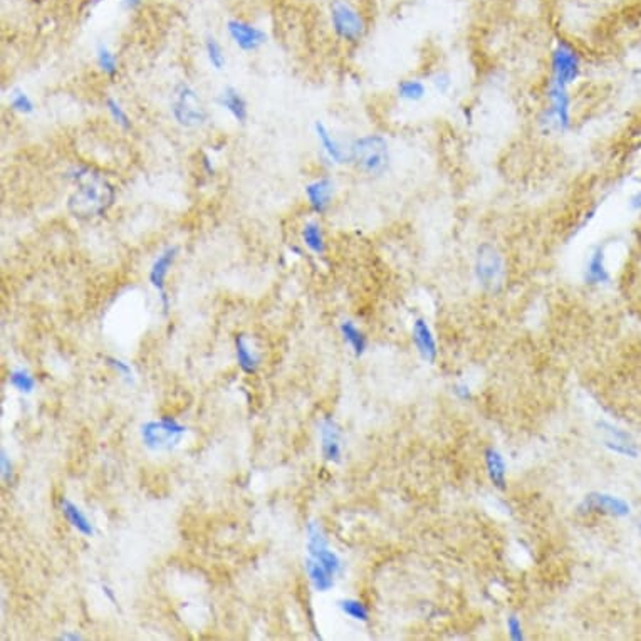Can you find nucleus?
Returning <instances> with one entry per match:
<instances>
[{
  "instance_id": "33",
  "label": "nucleus",
  "mask_w": 641,
  "mask_h": 641,
  "mask_svg": "<svg viewBox=\"0 0 641 641\" xmlns=\"http://www.w3.org/2000/svg\"><path fill=\"white\" fill-rule=\"evenodd\" d=\"M430 83H432L435 91L443 94V96L450 93L452 88H454V78H452V74L448 71H437L430 78Z\"/></svg>"
},
{
  "instance_id": "36",
  "label": "nucleus",
  "mask_w": 641,
  "mask_h": 641,
  "mask_svg": "<svg viewBox=\"0 0 641 641\" xmlns=\"http://www.w3.org/2000/svg\"><path fill=\"white\" fill-rule=\"evenodd\" d=\"M0 469H2V478L4 482H11L12 481V474H13V467L12 461L8 459L7 452L2 450V455H0Z\"/></svg>"
},
{
  "instance_id": "4",
  "label": "nucleus",
  "mask_w": 641,
  "mask_h": 641,
  "mask_svg": "<svg viewBox=\"0 0 641 641\" xmlns=\"http://www.w3.org/2000/svg\"><path fill=\"white\" fill-rule=\"evenodd\" d=\"M474 277L482 290L495 294L504 288L507 277V264L504 252L492 242L477 245L474 255Z\"/></svg>"
},
{
  "instance_id": "22",
  "label": "nucleus",
  "mask_w": 641,
  "mask_h": 641,
  "mask_svg": "<svg viewBox=\"0 0 641 641\" xmlns=\"http://www.w3.org/2000/svg\"><path fill=\"white\" fill-rule=\"evenodd\" d=\"M301 239L304 242V245L311 250L312 254L316 255H324L326 252V237H324V230H322L321 223L316 220L307 222L306 225L302 227L301 232Z\"/></svg>"
},
{
  "instance_id": "20",
  "label": "nucleus",
  "mask_w": 641,
  "mask_h": 641,
  "mask_svg": "<svg viewBox=\"0 0 641 641\" xmlns=\"http://www.w3.org/2000/svg\"><path fill=\"white\" fill-rule=\"evenodd\" d=\"M306 571L311 584L314 586L316 591L319 593H326L334 586V575H331L327 569L314 558H309L306 561Z\"/></svg>"
},
{
  "instance_id": "30",
  "label": "nucleus",
  "mask_w": 641,
  "mask_h": 641,
  "mask_svg": "<svg viewBox=\"0 0 641 641\" xmlns=\"http://www.w3.org/2000/svg\"><path fill=\"white\" fill-rule=\"evenodd\" d=\"M105 105H106V110H107V113L111 114V118H113V121L116 124H118V127H121L123 129H131V119H129V116L127 111H124V107L121 106V102L118 100H114V98H106V101H105Z\"/></svg>"
},
{
  "instance_id": "23",
  "label": "nucleus",
  "mask_w": 641,
  "mask_h": 641,
  "mask_svg": "<svg viewBox=\"0 0 641 641\" xmlns=\"http://www.w3.org/2000/svg\"><path fill=\"white\" fill-rule=\"evenodd\" d=\"M61 507H62V514L66 515L67 522H69L71 526L76 529V531L88 537L94 534L93 524L89 522V519L83 514V510H81L78 505L74 504V502H71L69 499H64L62 500Z\"/></svg>"
},
{
  "instance_id": "34",
  "label": "nucleus",
  "mask_w": 641,
  "mask_h": 641,
  "mask_svg": "<svg viewBox=\"0 0 641 641\" xmlns=\"http://www.w3.org/2000/svg\"><path fill=\"white\" fill-rule=\"evenodd\" d=\"M309 558L317 559V561H319L322 566H324L327 571L331 572V575L336 576L341 571L339 558L333 553V551H329L327 548L324 551H321V553H317L316 555H309Z\"/></svg>"
},
{
  "instance_id": "41",
  "label": "nucleus",
  "mask_w": 641,
  "mask_h": 641,
  "mask_svg": "<svg viewBox=\"0 0 641 641\" xmlns=\"http://www.w3.org/2000/svg\"><path fill=\"white\" fill-rule=\"evenodd\" d=\"M61 640H81L79 635H71V633H64L61 636Z\"/></svg>"
},
{
  "instance_id": "13",
  "label": "nucleus",
  "mask_w": 641,
  "mask_h": 641,
  "mask_svg": "<svg viewBox=\"0 0 641 641\" xmlns=\"http://www.w3.org/2000/svg\"><path fill=\"white\" fill-rule=\"evenodd\" d=\"M314 133L319 143L322 153L327 156V160L333 165H344L349 161V145L344 146L338 138L331 133V129L326 127L322 121L314 123Z\"/></svg>"
},
{
  "instance_id": "31",
  "label": "nucleus",
  "mask_w": 641,
  "mask_h": 641,
  "mask_svg": "<svg viewBox=\"0 0 641 641\" xmlns=\"http://www.w3.org/2000/svg\"><path fill=\"white\" fill-rule=\"evenodd\" d=\"M11 107L20 114H30V113H34V110H35L34 101L30 100L29 94H27L25 91H22V89H19V88L13 89L11 94Z\"/></svg>"
},
{
  "instance_id": "7",
  "label": "nucleus",
  "mask_w": 641,
  "mask_h": 641,
  "mask_svg": "<svg viewBox=\"0 0 641 641\" xmlns=\"http://www.w3.org/2000/svg\"><path fill=\"white\" fill-rule=\"evenodd\" d=\"M172 114L175 121L183 128L201 127L208 119L204 101L200 100L195 89L187 83H180L175 89Z\"/></svg>"
},
{
  "instance_id": "18",
  "label": "nucleus",
  "mask_w": 641,
  "mask_h": 641,
  "mask_svg": "<svg viewBox=\"0 0 641 641\" xmlns=\"http://www.w3.org/2000/svg\"><path fill=\"white\" fill-rule=\"evenodd\" d=\"M218 105H220L223 110H227L234 118L239 121V123H245L247 119V102H245L242 94L237 91L235 88L227 86L223 89L220 98H218Z\"/></svg>"
},
{
  "instance_id": "1",
  "label": "nucleus",
  "mask_w": 641,
  "mask_h": 641,
  "mask_svg": "<svg viewBox=\"0 0 641 641\" xmlns=\"http://www.w3.org/2000/svg\"><path fill=\"white\" fill-rule=\"evenodd\" d=\"M76 190L69 196L67 208L78 218L101 217L114 201V188L101 173L91 168H76L69 175Z\"/></svg>"
},
{
  "instance_id": "15",
  "label": "nucleus",
  "mask_w": 641,
  "mask_h": 641,
  "mask_svg": "<svg viewBox=\"0 0 641 641\" xmlns=\"http://www.w3.org/2000/svg\"><path fill=\"white\" fill-rule=\"evenodd\" d=\"M411 336H413V343L416 349H418L420 356L423 358L425 361L433 363L437 360L438 354V346H437V339H435V334L432 331V327L423 317H416L413 321V327H411Z\"/></svg>"
},
{
  "instance_id": "14",
  "label": "nucleus",
  "mask_w": 641,
  "mask_h": 641,
  "mask_svg": "<svg viewBox=\"0 0 641 641\" xmlns=\"http://www.w3.org/2000/svg\"><path fill=\"white\" fill-rule=\"evenodd\" d=\"M599 428H603L604 445H606L609 450L615 452L618 455L631 457V459H636V457L640 455V448L628 432H625V430L618 427H613V425L609 423H604V421L599 423Z\"/></svg>"
},
{
  "instance_id": "29",
  "label": "nucleus",
  "mask_w": 641,
  "mask_h": 641,
  "mask_svg": "<svg viewBox=\"0 0 641 641\" xmlns=\"http://www.w3.org/2000/svg\"><path fill=\"white\" fill-rule=\"evenodd\" d=\"M11 384L17 392L20 393H33L35 388V380L34 376L29 373V371L24 370V367H17L11 373Z\"/></svg>"
},
{
  "instance_id": "3",
  "label": "nucleus",
  "mask_w": 641,
  "mask_h": 641,
  "mask_svg": "<svg viewBox=\"0 0 641 641\" xmlns=\"http://www.w3.org/2000/svg\"><path fill=\"white\" fill-rule=\"evenodd\" d=\"M546 106L539 114V127L544 133L566 134L572 128V94L568 86L548 81Z\"/></svg>"
},
{
  "instance_id": "6",
  "label": "nucleus",
  "mask_w": 641,
  "mask_h": 641,
  "mask_svg": "<svg viewBox=\"0 0 641 641\" xmlns=\"http://www.w3.org/2000/svg\"><path fill=\"white\" fill-rule=\"evenodd\" d=\"M329 20L336 37L348 44H356L366 35V20L348 0H333L329 6Z\"/></svg>"
},
{
  "instance_id": "17",
  "label": "nucleus",
  "mask_w": 641,
  "mask_h": 641,
  "mask_svg": "<svg viewBox=\"0 0 641 641\" xmlns=\"http://www.w3.org/2000/svg\"><path fill=\"white\" fill-rule=\"evenodd\" d=\"M321 442L324 459L338 464L341 460V430L334 420L324 418L321 421Z\"/></svg>"
},
{
  "instance_id": "16",
  "label": "nucleus",
  "mask_w": 641,
  "mask_h": 641,
  "mask_svg": "<svg viewBox=\"0 0 641 641\" xmlns=\"http://www.w3.org/2000/svg\"><path fill=\"white\" fill-rule=\"evenodd\" d=\"M584 507L589 512H599L606 515H615V517H625L630 514V504L620 497L608 495V494H591L586 497Z\"/></svg>"
},
{
  "instance_id": "19",
  "label": "nucleus",
  "mask_w": 641,
  "mask_h": 641,
  "mask_svg": "<svg viewBox=\"0 0 641 641\" xmlns=\"http://www.w3.org/2000/svg\"><path fill=\"white\" fill-rule=\"evenodd\" d=\"M428 86L420 78H405L398 83L396 96L406 102H420L427 98Z\"/></svg>"
},
{
  "instance_id": "27",
  "label": "nucleus",
  "mask_w": 641,
  "mask_h": 641,
  "mask_svg": "<svg viewBox=\"0 0 641 641\" xmlns=\"http://www.w3.org/2000/svg\"><path fill=\"white\" fill-rule=\"evenodd\" d=\"M96 61L98 66H100L101 73H105L110 78L118 74V59H116L114 52L111 51L110 47L105 46V44H100L96 51Z\"/></svg>"
},
{
  "instance_id": "26",
  "label": "nucleus",
  "mask_w": 641,
  "mask_h": 641,
  "mask_svg": "<svg viewBox=\"0 0 641 641\" xmlns=\"http://www.w3.org/2000/svg\"><path fill=\"white\" fill-rule=\"evenodd\" d=\"M327 548V537L317 522L307 524V551L309 555H316Z\"/></svg>"
},
{
  "instance_id": "40",
  "label": "nucleus",
  "mask_w": 641,
  "mask_h": 641,
  "mask_svg": "<svg viewBox=\"0 0 641 641\" xmlns=\"http://www.w3.org/2000/svg\"><path fill=\"white\" fill-rule=\"evenodd\" d=\"M102 593H105L107 598L111 599V601H113L116 604V598H114V594H113V591H111L110 588H107V586H102Z\"/></svg>"
},
{
  "instance_id": "35",
  "label": "nucleus",
  "mask_w": 641,
  "mask_h": 641,
  "mask_svg": "<svg viewBox=\"0 0 641 641\" xmlns=\"http://www.w3.org/2000/svg\"><path fill=\"white\" fill-rule=\"evenodd\" d=\"M106 361L110 363V366H111V367H114V370L118 371V373H119L121 376H123L124 380L131 381V378H133V370H131V366L127 365V363H124V361L118 360V358H111V356H110V358H106Z\"/></svg>"
},
{
  "instance_id": "28",
  "label": "nucleus",
  "mask_w": 641,
  "mask_h": 641,
  "mask_svg": "<svg viewBox=\"0 0 641 641\" xmlns=\"http://www.w3.org/2000/svg\"><path fill=\"white\" fill-rule=\"evenodd\" d=\"M339 608H341V611L344 613V615L349 616L354 621L366 623L367 620H370V611H367V608L365 606V603H361L360 599H353V598L341 599Z\"/></svg>"
},
{
  "instance_id": "9",
  "label": "nucleus",
  "mask_w": 641,
  "mask_h": 641,
  "mask_svg": "<svg viewBox=\"0 0 641 641\" xmlns=\"http://www.w3.org/2000/svg\"><path fill=\"white\" fill-rule=\"evenodd\" d=\"M178 247L172 245L167 247L161 252L158 257L155 259L153 266L150 269V282L151 286L156 289V293L160 294L161 304H163L165 312L168 311V294H167V276L170 274V269L173 267L175 261H177Z\"/></svg>"
},
{
  "instance_id": "8",
  "label": "nucleus",
  "mask_w": 641,
  "mask_h": 641,
  "mask_svg": "<svg viewBox=\"0 0 641 641\" xmlns=\"http://www.w3.org/2000/svg\"><path fill=\"white\" fill-rule=\"evenodd\" d=\"M143 445L155 452H168L180 443L187 428L173 418H161L141 425Z\"/></svg>"
},
{
  "instance_id": "2",
  "label": "nucleus",
  "mask_w": 641,
  "mask_h": 641,
  "mask_svg": "<svg viewBox=\"0 0 641 641\" xmlns=\"http://www.w3.org/2000/svg\"><path fill=\"white\" fill-rule=\"evenodd\" d=\"M349 161L370 177H381L392 165L389 143L381 134H365L349 143Z\"/></svg>"
},
{
  "instance_id": "25",
  "label": "nucleus",
  "mask_w": 641,
  "mask_h": 641,
  "mask_svg": "<svg viewBox=\"0 0 641 641\" xmlns=\"http://www.w3.org/2000/svg\"><path fill=\"white\" fill-rule=\"evenodd\" d=\"M235 353H237V363L242 367V371L245 373H255L261 363L259 354H255L247 344V339L244 336H237L235 338Z\"/></svg>"
},
{
  "instance_id": "39",
  "label": "nucleus",
  "mask_w": 641,
  "mask_h": 641,
  "mask_svg": "<svg viewBox=\"0 0 641 641\" xmlns=\"http://www.w3.org/2000/svg\"><path fill=\"white\" fill-rule=\"evenodd\" d=\"M143 4V0H121V6H123L127 11H136L140 8Z\"/></svg>"
},
{
  "instance_id": "38",
  "label": "nucleus",
  "mask_w": 641,
  "mask_h": 641,
  "mask_svg": "<svg viewBox=\"0 0 641 641\" xmlns=\"http://www.w3.org/2000/svg\"><path fill=\"white\" fill-rule=\"evenodd\" d=\"M628 205H630V208L633 210V212H641V190L635 192V194L630 196Z\"/></svg>"
},
{
  "instance_id": "11",
  "label": "nucleus",
  "mask_w": 641,
  "mask_h": 641,
  "mask_svg": "<svg viewBox=\"0 0 641 641\" xmlns=\"http://www.w3.org/2000/svg\"><path fill=\"white\" fill-rule=\"evenodd\" d=\"M304 194H306L309 208H311L312 212L317 215L326 213L331 205H333L334 199L333 178L329 177L316 178V180L307 183L306 188H304Z\"/></svg>"
},
{
  "instance_id": "5",
  "label": "nucleus",
  "mask_w": 641,
  "mask_h": 641,
  "mask_svg": "<svg viewBox=\"0 0 641 641\" xmlns=\"http://www.w3.org/2000/svg\"><path fill=\"white\" fill-rule=\"evenodd\" d=\"M549 79L571 88L582 73V57L571 40L558 39L549 54Z\"/></svg>"
},
{
  "instance_id": "21",
  "label": "nucleus",
  "mask_w": 641,
  "mask_h": 641,
  "mask_svg": "<svg viewBox=\"0 0 641 641\" xmlns=\"http://www.w3.org/2000/svg\"><path fill=\"white\" fill-rule=\"evenodd\" d=\"M486 465L487 474L490 477L492 483L497 488H505V478H507V467H505V460L495 448H488L486 452Z\"/></svg>"
},
{
  "instance_id": "10",
  "label": "nucleus",
  "mask_w": 641,
  "mask_h": 641,
  "mask_svg": "<svg viewBox=\"0 0 641 641\" xmlns=\"http://www.w3.org/2000/svg\"><path fill=\"white\" fill-rule=\"evenodd\" d=\"M227 30L228 34H230L232 40L235 42V46L247 52L257 51V49L264 46L267 40V34L264 33V30L240 19L228 20Z\"/></svg>"
},
{
  "instance_id": "12",
  "label": "nucleus",
  "mask_w": 641,
  "mask_h": 641,
  "mask_svg": "<svg viewBox=\"0 0 641 641\" xmlns=\"http://www.w3.org/2000/svg\"><path fill=\"white\" fill-rule=\"evenodd\" d=\"M582 281L589 288L606 286L611 281V274H609V269L606 266V250H604L603 245H596L586 259Z\"/></svg>"
},
{
  "instance_id": "37",
  "label": "nucleus",
  "mask_w": 641,
  "mask_h": 641,
  "mask_svg": "<svg viewBox=\"0 0 641 641\" xmlns=\"http://www.w3.org/2000/svg\"><path fill=\"white\" fill-rule=\"evenodd\" d=\"M507 630H509V635H510V638H512V640H522L524 638L522 625H521V621H519L515 616L509 618Z\"/></svg>"
},
{
  "instance_id": "24",
  "label": "nucleus",
  "mask_w": 641,
  "mask_h": 641,
  "mask_svg": "<svg viewBox=\"0 0 641 641\" xmlns=\"http://www.w3.org/2000/svg\"><path fill=\"white\" fill-rule=\"evenodd\" d=\"M339 331H341V336H343V339L353 348V351L356 356H361V354L366 351V346H367L366 336L360 329V327L354 324L353 321L346 319V321L341 322Z\"/></svg>"
},
{
  "instance_id": "32",
  "label": "nucleus",
  "mask_w": 641,
  "mask_h": 641,
  "mask_svg": "<svg viewBox=\"0 0 641 641\" xmlns=\"http://www.w3.org/2000/svg\"><path fill=\"white\" fill-rule=\"evenodd\" d=\"M205 52H207L208 62L212 64L213 69L220 71L225 66V56H223L222 46L218 44V40L215 37H208L205 40Z\"/></svg>"
}]
</instances>
